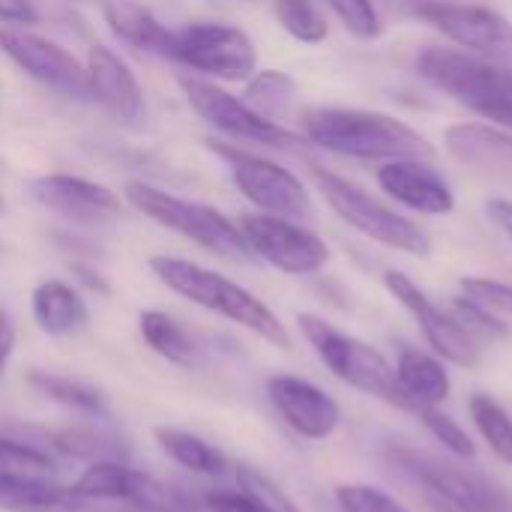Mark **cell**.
Instances as JSON below:
<instances>
[{"label":"cell","mask_w":512,"mask_h":512,"mask_svg":"<svg viewBox=\"0 0 512 512\" xmlns=\"http://www.w3.org/2000/svg\"><path fill=\"white\" fill-rule=\"evenodd\" d=\"M303 138L321 150L351 159H432V144L408 123L363 108H306L300 114Z\"/></svg>","instance_id":"obj_1"},{"label":"cell","mask_w":512,"mask_h":512,"mask_svg":"<svg viewBox=\"0 0 512 512\" xmlns=\"http://www.w3.org/2000/svg\"><path fill=\"white\" fill-rule=\"evenodd\" d=\"M150 270L177 297L252 330L255 336H261L264 342H270L282 351L291 348L288 327L279 321V315L261 297H255L252 291H246L234 279H228L210 267H201L195 261L174 258V255H153Z\"/></svg>","instance_id":"obj_2"},{"label":"cell","mask_w":512,"mask_h":512,"mask_svg":"<svg viewBox=\"0 0 512 512\" xmlns=\"http://www.w3.org/2000/svg\"><path fill=\"white\" fill-rule=\"evenodd\" d=\"M417 69L429 84L450 93L474 114L512 129V69L453 48H426L417 57Z\"/></svg>","instance_id":"obj_3"},{"label":"cell","mask_w":512,"mask_h":512,"mask_svg":"<svg viewBox=\"0 0 512 512\" xmlns=\"http://www.w3.org/2000/svg\"><path fill=\"white\" fill-rule=\"evenodd\" d=\"M123 195L138 213H144L156 225L198 243L201 249H207L219 258H228L237 264H249L255 258L252 249L246 246L237 222H231L225 213H219L210 204L177 198V195H171L159 186H150L144 180H129Z\"/></svg>","instance_id":"obj_4"},{"label":"cell","mask_w":512,"mask_h":512,"mask_svg":"<svg viewBox=\"0 0 512 512\" xmlns=\"http://www.w3.org/2000/svg\"><path fill=\"white\" fill-rule=\"evenodd\" d=\"M309 174H312L318 192L324 195V201L330 204V210L342 222H348L354 231H360L363 237H369L387 249L414 255V258H426L432 252V237L417 222L399 216L396 210H390L387 204L372 198L357 183H351L342 174L327 171L321 165H309Z\"/></svg>","instance_id":"obj_5"},{"label":"cell","mask_w":512,"mask_h":512,"mask_svg":"<svg viewBox=\"0 0 512 512\" xmlns=\"http://www.w3.org/2000/svg\"><path fill=\"white\" fill-rule=\"evenodd\" d=\"M297 327L303 333V339L312 345V351L318 354V360L330 369L333 378H339L342 384H348L351 390L381 399L387 405L399 408V387H396V369L390 366V360L372 348L369 342L348 336L342 330H336L330 321L318 318V315H297Z\"/></svg>","instance_id":"obj_6"},{"label":"cell","mask_w":512,"mask_h":512,"mask_svg":"<svg viewBox=\"0 0 512 512\" xmlns=\"http://www.w3.org/2000/svg\"><path fill=\"white\" fill-rule=\"evenodd\" d=\"M207 144L219 159H225L234 186L261 213L294 219V222L312 216V198H309V192H306V186L300 183L297 174H291L288 168H282V165H276V162H270V159H264L258 153L240 150L234 144H225V141H216V138H210Z\"/></svg>","instance_id":"obj_7"},{"label":"cell","mask_w":512,"mask_h":512,"mask_svg":"<svg viewBox=\"0 0 512 512\" xmlns=\"http://www.w3.org/2000/svg\"><path fill=\"white\" fill-rule=\"evenodd\" d=\"M183 96L189 102V108L216 132L234 138V141H246V144H261V147H276V150H303V144H309L303 135L285 129L282 123L258 114L252 105H246L243 99L231 96L228 90L204 81V78H192L183 75L180 78Z\"/></svg>","instance_id":"obj_8"},{"label":"cell","mask_w":512,"mask_h":512,"mask_svg":"<svg viewBox=\"0 0 512 512\" xmlns=\"http://www.w3.org/2000/svg\"><path fill=\"white\" fill-rule=\"evenodd\" d=\"M171 60L219 81H249L258 72V51L249 33L222 21H192L174 30Z\"/></svg>","instance_id":"obj_9"},{"label":"cell","mask_w":512,"mask_h":512,"mask_svg":"<svg viewBox=\"0 0 512 512\" xmlns=\"http://www.w3.org/2000/svg\"><path fill=\"white\" fill-rule=\"evenodd\" d=\"M402 9L435 30H441L450 42L462 45L468 54H480L489 60H512V24L480 3L459 0H399Z\"/></svg>","instance_id":"obj_10"},{"label":"cell","mask_w":512,"mask_h":512,"mask_svg":"<svg viewBox=\"0 0 512 512\" xmlns=\"http://www.w3.org/2000/svg\"><path fill=\"white\" fill-rule=\"evenodd\" d=\"M393 462L408 471L435 501L453 512H510V498L483 474L417 453L411 447L393 450Z\"/></svg>","instance_id":"obj_11"},{"label":"cell","mask_w":512,"mask_h":512,"mask_svg":"<svg viewBox=\"0 0 512 512\" xmlns=\"http://www.w3.org/2000/svg\"><path fill=\"white\" fill-rule=\"evenodd\" d=\"M246 246L255 258L288 276H312L324 270L330 261L327 243L294 219L270 216V213H243L237 222Z\"/></svg>","instance_id":"obj_12"},{"label":"cell","mask_w":512,"mask_h":512,"mask_svg":"<svg viewBox=\"0 0 512 512\" xmlns=\"http://www.w3.org/2000/svg\"><path fill=\"white\" fill-rule=\"evenodd\" d=\"M384 285L402 303V309L417 321L432 354H438L441 360L462 366V369H474L480 363V351H483L480 339L453 312H444L441 306H435L417 282H411L399 270H390L384 276Z\"/></svg>","instance_id":"obj_13"},{"label":"cell","mask_w":512,"mask_h":512,"mask_svg":"<svg viewBox=\"0 0 512 512\" xmlns=\"http://www.w3.org/2000/svg\"><path fill=\"white\" fill-rule=\"evenodd\" d=\"M0 51L42 87L66 99H78V102L90 99L87 66L63 45L39 33H30L24 27H6L0 30Z\"/></svg>","instance_id":"obj_14"},{"label":"cell","mask_w":512,"mask_h":512,"mask_svg":"<svg viewBox=\"0 0 512 512\" xmlns=\"http://www.w3.org/2000/svg\"><path fill=\"white\" fill-rule=\"evenodd\" d=\"M267 396L276 414L282 417V423L306 441H327L336 435L342 423L339 402L306 378L273 375L267 381Z\"/></svg>","instance_id":"obj_15"},{"label":"cell","mask_w":512,"mask_h":512,"mask_svg":"<svg viewBox=\"0 0 512 512\" xmlns=\"http://www.w3.org/2000/svg\"><path fill=\"white\" fill-rule=\"evenodd\" d=\"M30 195L48 213L75 225H102L120 216L117 192L72 174H42L30 183Z\"/></svg>","instance_id":"obj_16"},{"label":"cell","mask_w":512,"mask_h":512,"mask_svg":"<svg viewBox=\"0 0 512 512\" xmlns=\"http://www.w3.org/2000/svg\"><path fill=\"white\" fill-rule=\"evenodd\" d=\"M381 189L402 207L423 216H447L456 210L450 183L426 159H396L378 168Z\"/></svg>","instance_id":"obj_17"},{"label":"cell","mask_w":512,"mask_h":512,"mask_svg":"<svg viewBox=\"0 0 512 512\" xmlns=\"http://www.w3.org/2000/svg\"><path fill=\"white\" fill-rule=\"evenodd\" d=\"M87 81L90 99H96L120 123H138L144 117V90L135 72L102 42L87 51Z\"/></svg>","instance_id":"obj_18"},{"label":"cell","mask_w":512,"mask_h":512,"mask_svg":"<svg viewBox=\"0 0 512 512\" xmlns=\"http://www.w3.org/2000/svg\"><path fill=\"white\" fill-rule=\"evenodd\" d=\"M447 153L495 180L512 183V135L486 123H456L444 132Z\"/></svg>","instance_id":"obj_19"},{"label":"cell","mask_w":512,"mask_h":512,"mask_svg":"<svg viewBox=\"0 0 512 512\" xmlns=\"http://www.w3.org/2000/svg\"><path fill=\"white\" fill-rule=\"evenodd\" d=\"M393 369H396V387H399V408L420 414L429 408H441L453 393L450 372L438 354H429L420 348H402Z\"/></svg>","instance_id":"obj_20"},{"label":"cell","mask_w":512,"mask_h":512,"mask_svg":"<svg viewBox=\"0 0 512 512\" xmlns=\"http://www.w3.org/2000/svg\"><path fill=\"white\" fill-rule=\"evenodd\" d=\"M30 309H33L36 327L45 336H54V339L75 336L90 321V309H87L84 297L78 294L75 285H69L63 279H45V282H39L33 288Z\"/></svg>","instance_id":"obj_21"},{"label":"cell","mask_w":512,"mask_h":512,"mask_svg":"<svg viewBox=\"0 0 512 512\" xmlns=\"http://www.w3.org/2000/svg\"><path fill=\"white\" fill-rule=\"evenodd\" d=\"M102 15L111 33L147 54L171 57L174 51V30H168L144 3L138 0H102Z\"/></svg>","instance_id":"obj_22"},{"label":"cell","mask_w":512,"mask_h":512,"mask_svg":"<svg viewBox=\"0 0 512 512\" xmlns=\"http://www.w3.org/2000/svg\"><path fill=\"white\" fill-rule=\"evenodd\" d=\"M138 330L144 342L168 363L180 369H201L204 366V348L201 342L168 312L162 309H144L138 315Z\"/></svg>","instance_id":"obj_23"},{"label":"cell","mask_w":512,"mask_h":512,"mask_svg":"<svg viewBox=\"0 0 512 512\" xmlns=\"http://www.w3.org/2000/svg\"><path fill=\"white\" fill-rule=\"evenodd\" d=\"M156 444L159 450L177 462L180 468L198 474V477H222L231 462L222 450H216L210 441H204L201 435H192L186 429H171V426H159L156 432Z\"/></svg>","instance_id":"obj_24"},{"label":"cell","mask_w":512,"mask_h":512,"mask_svg":"<svg viewBox=\"0 0 512 512\" xmlns=\"http://www.w3.org/2000/svg\"><path fill=\"white\" fill-rule=\"evenodd\" d=\"M57 462L33 444L0 435V483L57 486Z\"/></svg>","instance_id":"obj_25"},{"label":"cell","mask_w":512,"mask_h":512,"mask_svg":"<svg viewBox=\"0 0 512 512\" xmlns=\"http://www.w3.org/2000/svg\"><path fill=\"white\" fill-rule=\"evenodd\" d=\"M27 384L39 396H45V399H51V402H57L63 408H72L78 414H87L93 420H99V417L108 414V402H105L102 390H96L87 381H78V378H69V375H57V372L33 369L27 375Z\"/></svg>","instance_id":"obj_26"},{"label":"cell","mask_w":512,"mask_h":512,"mask_svg":"<svg viewBox=\"0 0 512 512\" xmlns=\"http://www.w3.org/2000/svg\"><path fill=\"white\" fill-rule=\"evenodd\" d=\"M468 414L480 432V438L489 444V450L495 453V459H501L504 465L512 468V414L495 402L486 393H474L468 399Z\"/></svg>","instance_id":"obj_27"},{"label":"cell","mask_w":512,"mask_h":512,"mask_svg":"<svg viewBox=\"0 0 512 512\" xmlns=\"http://www.w3.org/2000/svg\"><path fill=\"white\" fill-rule=\"evenodd\" d=\"M0 510L6 512H81L84 501L63 486H12L0 483Z\"/></svg>","instance_id":"obj_28"},{"label":"cell","mask_w":512,"mask_h":512,"mask_svg":"<svg viewBox=\"0 0 512 512\" xmlns=\"http://www.w3.org/2000/svg\"><path fill=\"white\" fill-rule=\"evenodd\" d=\"M297 96V81L288 72L279 69H261L246 81V105H252L258 114L279 120Z\"/></svg>","instance_id":"obj_29"},{"label":"cell","mask_w":512,"mask_h":512,"mask_svg":"<svg viewBox=\"0 0 512 512\" xmlns=\"http://www.w3.org/2000/svg\"><path fill=\"white\" fill-rule=\"evenodd\" d=\"M273 12L282 30L294 36L297 42L318 45L330 33V24L315 0H273Z\"/></svg>","instance_id":"obj_30"},{"label":"cell","mask_w":512,"mask_h":512,"mask_svg":"<svg viewBox=\"0 0 512 512\" xmlns=\"http://www.w3.org/2000/svg\"><path fill=\"white\" fill-rule=\"evenodd\" d=\"M420 417V423L426 426V432L453 456V459H459V462H468V459H474L477 456V444H474V438L453 420V417H447L441 408H429V411H420L417 414Z\"/></svg>","instance_id":"obj_31"},{"label":"cell","mask_w":512,"mask_h":512,"mask_svg":"<svg viewBox=\"0 0 512 512\" xmlns=\"http://www.w3.org/2000/svg\"><path fill=\"white\" fill-rule=\"evenodd\" d=\"M336 504L342 512H411L390 492L369 483H345L336 489Z\"/></svg>","instance_id":"obj_32"},{"label":"cell","mask_w":512,"mask_h":512,"mask_svg":"<svg viewBox=\"0 0 512 512\" xmlns=\"http://www.w3.org/2000/svg\"><path fill=\"white\" fill-rule=\"evenodd\" d=\"M57 447L69 456H81V459H90V462H99V459H114L120 450H117V441H111L108 435H102L96 426H75V429H66L60 432L57 438Z\"/></svg>","instance_id":"obj_33"},{"label":"cell","mask_w":512,"mask_h":512,"mask_svg":"<svg viewBox=\"0 0 512 512\" xmlns=\"http://www.w3.org/2000/svg\"><path fill=\"white\" fill-rule=\"evenodd\" d=\"M462 294L483 312L507 321L512 318V285H504L498 279H483V276H468L462 279Z\"/></svg>","instance_id":"obj_34"},{"label":"cell","mask_w":512,"mask_h":512,"mask_svg":"<svg viewBox=\"0 0 512 512\" xmlns=\"http://www.w3.org/2000/svg\"><path fill=\"white\" fill-rule=\"evenodd\" d=\"M237 483H240V489L249 495V498H255L258 501V507L264 512H300V507L267 477V474H261L258 468H249V465H240L237 468Z\"/></svg>","instance_id":"obj_35"},{"label":"cell","mask_w":512,"mask_h":512,"mask_svg":"<svg viewBox=\"0 0 512 512\" xmlns=\"http://www.w3.org/2000/svg\"><path fill=\"white\" fill-rule=\"evenodd\" d=\"M324 3L339 15L345 30L354 33L357 39H378L381 36L384 24L378 15V6L372 0H324Z\"/></svg>","instance_id":"obj_36"},{"label":"cell","mask_w":512,"mask_h":512,"mask_svg":"<svg viewBox=\"0 0 512 512\" xmlns=\"http://www.w3.org/2000/svg\"><path fill=\"white\" fill-rule=\"evenodd\" d=\"M204 510L207 512H264L258 507L255 498H249L243 489L240 492H228V489H216L204 495Z\"/></svg>","instance_id":"obj_37"},{"label":"cell","mask_w":512,"mask_h":512,"mask_svg":"<svg viewBox=\"0 0 512 512\" xmlns=\"http://www.w3.org/2000/svg\"><path fill=\"white\" fill-rule=\"evenodd\" d=\"M0 21L36 24L39 21V9L33 6V0H0Z\"/></svg>","instance_id":"obj_38"},{"label":"cell","mask_w":512,"mask_h":512,"mask_svg":"<svg viewBox=\"0 0 512 512\" xmlns=\"http://www.w3.org/2000/svg\"><path fill=\"white\" fill-rule=\"evenodd\" d=\"M12 354H15V324H12L9 312L0 306V378L6 375Z\"/></svg>","instance_id":"obj_39"},{"label":"cell","mask_w":512,"mask_h":512,"mask_svg":"<svg viewBox=\"0 0 512 512\" xmlns=\"http://www.w3.org/2000/svg\"><path fill=\"white\" fill-rule=\"evenodd\" d=\"M486 213L489 219L510 237L512 243V201H504V198H489L486 201Z\"/></svg>","instance_id":"obj_40"},{"label":"cell","mask_w":512,"mask_h":512,"mask_svg":"<svg viewBox=\"0 0 512 512\" xmlns=\"http://www.w3.org/2000/svg\"><path fill=\"white\" fill-rule=\"evenodd\" d=\"M6 213V201H3V195H0V216Z\"/></svg>","instance_id":"obj_41"},{"label":"cell","mask_w":512,"mask_h":512,"mask_svg":"<svg viewBox=\"0 0 512 512\" xmlns=\"http://www.w3.org/2000/svg\"><path fill=\"white\" fill-rule=\"evenodd\" d=\"M78 3H93V0H78ZM99 3H102V0H99Z\"/></svg>","instance_id":"obj_42"}]
</instances>
